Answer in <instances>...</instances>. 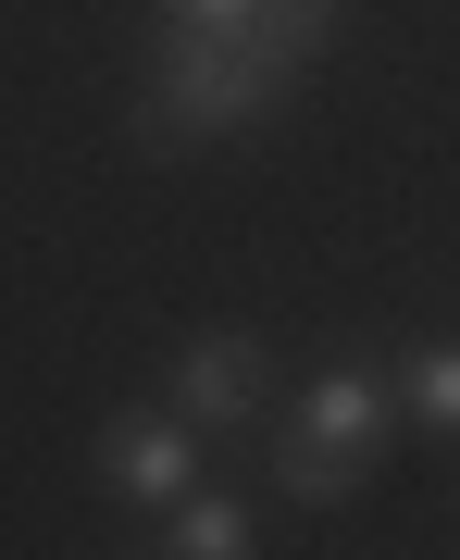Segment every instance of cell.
Masks as SVG:
<instances>
[{"mask_svg": "<svg viewBox=\"0 0 460 560\" xmlns=\"http://www.w3.org/2000/svg\"><path fill=\"white\" fill-rule=\"evenodd\" d=\"M386 436H399V374L386 361H323L299 386V411H286V436H274V486L299 511H337V499H361Z\"/></svg>", "mask_w": 460, "mask_h": 560, "instance_id": "obj_1", "label": "cell"}, {"mask_svg": "<svg viewBox=\"0 0 460 560\" xmlns=\"http://www.w3.org/2000/svg\"><path fill=\"white\" fill-rule=\"evenodd\" d=\"M299 75H274L249 38H212V25H162V62H150V138L187 150V138H237V125H261L286 101Z\"/></svg>", "mask_w": 460, "mask_h": 560, "instance_id": "obj_2", "label": "cell"}, {"mask_svg": "<svg viewBox=\"0 0 460 560\" xmlns=\"http://www.w3.org/2000/svg\"><path fill=\"white\" fill-rule=\"evenodd\" d=\"M87 474H101V499H125V511H175L187 486H200V423L187 411H125V423H101Z\"/></svg>", "mask_w": 460, "mask_h": 560, "instance_id": "obj_3", "label": "cell"}, {"mask_svg": "<svg viewBox=\"0 0 460 560\" xmlns=\"http://www.w3.org/2000/svg\"><path fill=\"white\" fill-rule=\"evenodd\" d=\"M162 399L200 423V436H237V423L261 411V337H237V324L187 337V349H175V374H162Z\"/></svg>", "mask_w": 460, "mask_h": 560, "instance_id": "obj_4", "label": "cell"}, {"mask_svg": "<svg viewBox=\"0 0 460 560\" xmlns=\"http://www.w3.org/2000/svg\"><path fill=\"white\" fill-rule=\"evenodd\" d=\"M261 548V523L249 499H224V486H187L175 511H162V560H249Z\"/></svg>", "mask_w": 460, "mask_h": 560, "instance_id": "obj_5", "label": "cell"}, {"mask_svg": "<svg viewBox=\"0 0 460 560\" xmlns=\"http://www.w3.org/2000/svg\"><path fill=\"white\" fill-rule=\"evenodd\" d=\"M399 411L423 423V436H460V337H423L399 361Z\"/></svg>", "mask_w": 460, "mask_h": 560, "instance_id": "obj_6", "label": "cell"}, {"mask_svg": "<svg viewBox=\"0 0 460 560\" xmlns=\"http://www.w3.org/2000/svg\"><path fill=\"white\" fill-rule=\"evenodd\" d=\"M237 38H249L261 62H274V75H299V62H311L323 38H337V0H261V13L237 25Z\"/></svg>", "mask_w": 460, "mask_h": 560, "instance_id": "obj_7", "label": "cell"}, {"mask_svg": "<svg viewBox=\"0 0 460 560\" xmlns=\"http://www.w3.org/2000/svg\"><path fill=\"white\" fill-rule=\"evenodd\" d=\"M261 0H162V25H212V38H237Z\"/></svg>", "mask_w": 460, "mask_h": 560, "instance_id": "obj_8", "label": "cell"}]
</instances>
